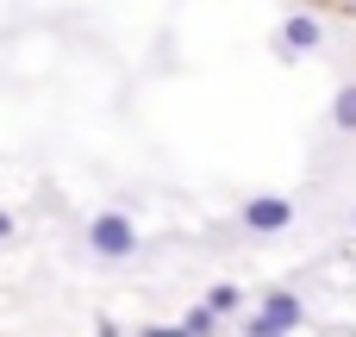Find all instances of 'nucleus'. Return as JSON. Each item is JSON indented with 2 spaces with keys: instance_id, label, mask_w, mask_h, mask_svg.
<instances>
[{
  "instance_id": "f257e3e1",
  "label": "nucleus",
  "mask_w": 356,
  "mask_h": 337,
  "mask_svg": "<svg viewBox=\"0 0 356 337\" xmlns=\"http://www.w3.org/2000/svg\"><path fill=\"white\" fill-rule=\"evenodd\" d=\"M138 244H144V238H138V225H131L125 213H94V219H88V250H94L100 263H131Z\"/></svg>"
},
{
  "instance_id": "f03ea898",
  "label": "nucleus",
  "mask_w": 356,
  "mask_h": 337,
  "mask_svg": "<svg viewBox=\"0 0 356 337\" xmlns=\"http://www.w3.org/2000/svg\"><path fill=\"white\" fill-rule=\"evenodd\" d=\"M319 44H325V19H319V13H288L282 31H275V56H282V63H300V56H313Z\"/></svg>"
},
{
  "instance_id": "7ed1b4c3",
  "label": "nucleus",
  "mask_w": 356,
  "mask_h": 337,
  "mask_svg": "<svg viewBox=\"0 0 356 337\" xmlns=\"http://www.w3.org/2000/svg\"><path fill=\"white\" fill-rule=\"evenodd\" d=\"M294 225V200L288 194H257L244 200V231H288Z\"/></svg>"
},
{
  "instance_id": "20e7f679",
  "label": "nucleus",
  "mask_w": 356,
  "mask_h": 337,
  "mask_svg": "<svg viewBox=\"0 0 356 337\" xmlns=\"http://www.w3.org/2000/svg\"><path fill=\"white\" fill-rule=\"evenodd\" d=\"M257 313H269V319H275V325H288V331H300V325H307V300H300V294H288V288L257 294Z\"/></svg>"
},
{
  "instance_id": "39448f33",
  "label": "nucleus",
  "mask_w": 356,
  "mask_h": 337,
  "mask_svg": "<svg viewBox=\"0 0 356 337\" xmlns=\"http://www.w3.org/2000/svg\"><path fill=\"white\" fill-rule=\"evenodd\" d=\"M219 325H225V319H219V313H213V306H207V300H200V306H188V313H181V331H188V337H219Z\"/></svg>"
},
{
  "instance_id": "423d86ee",
  "label": "nucleus",
  "mask_w": 356,
  "mask_h": 337,
  "mask_svg": "<svg viewBox=\"0 0 356 337\" xmlns=\"http://www.w3.org/2000/svg\"><path fill=\"white\" fill-rule=\"evenodd\" d=\"M244 300H250V294H244V288H232V281H219V288H207V306H213L219 319H232V313H244Z\"/></svg>"
},
{
  "instance_id": "0eeeda50",
  "label": "nucleus",
  "mask_w": 356,
  "mask_h": 337,
  "mask_svg": "<svg viewBox=\"0 0 356 337\" xmlns=\"http://www.w3.org/2000/svg\"><path fill=\"white\" fill-rule=\"evenodd\" d=\"M332 125H338V131H356V81H344V88L332 94Z\"/></svg>"
},
{
  "instance_id": "6e6552de",
  "label": "nucleus",
  "mask_w": 356,
  "mask_h": 337,
  "mask_svg": "<svg viewBox=\"0 0 356 337\" xmlns=\"http://www.w3.org/2000/svg\"><path fill=\"white\" fill-rule=\"evenodd\" d=\"M244 337H294V331H288V325H275L269 313H250V319H244Z\"/></svg>"
},
{
  "instance_id": "1a4fd4ad",
  "label": "nucleus",
  "mask_w": 356,
  "mask_h": 337,
  "mask_svg": "<svg viewBox=\"0 0 356 337\" xmlns=\"http://www.w3.org/2000/svg\"><path fill=\"white\" fill-rule=\"evenodd\" d=\"M94 337H125V331H119V319H106V313H100V319H94Z\"/></svg>"
},
{
  "instance_id": "9d476101",
  "label": "nucleus",
  "mask_w": 356,
  "mask_h": 337,
  "mask_svg": "<svg viewBox=\"0 0 356 337\" xmlns=\"http://www.w3.org/2000/svg\"><path fill=\"white\" fill-rule=\"evenodd\" d=\"M138 337H188V331H181V325H144Z\"/></svg>"
},
{
  "instance_id": "9b49d317",
  "label": "nucleus",
  "mask_w": 356,
  "mask_h": 337,
  "mask_svg": "<svg viewBox=\"0 0 356 337\" xmlns=\"http://www.w3.org/2000/svg\"><path fill=\"white\" fill-rule=\"evenodd\" d=\"M13 231H19V225H13V213H0V244H6Z\"/></svg>"
},
{
  "instance_id": "f8f14e48",
  "label": "nucleus",
  "mask_w": 356,
  "mask_h": 337,
  "mask_svg": "<svg viewBox=\"0 0 356 337\" xmlns=\"http://www.w3.org/2000/svg\"><path fill=\"white\" fill-rule=\"evenodd\" d=\"M350 225H356V213H350Z\"/></svg>"
}]
</instances>
